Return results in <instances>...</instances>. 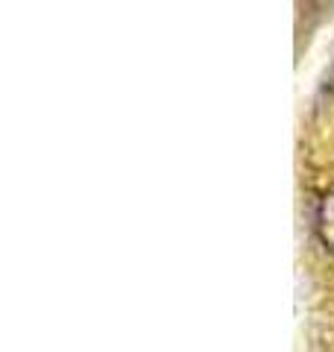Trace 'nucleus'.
I'll return each mask as SVG.
<instances>
[{
	"mask_svg": "<svg viewBox=\"0 0 334 352\" xmlns=\"http://www.w3.org/2000/svg\"><path fill=\"white\" fill-rule=\"evenodd\" d=\"M317 235L329 250H334V185L320 197L317 206Z\"/></svg>",
	"mask_w": 334,
	"mask_h": 352,
	"instance_id": "nucleus-1",
	"label": "nucleus"
}]
</instances>
